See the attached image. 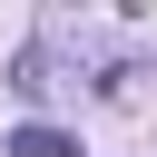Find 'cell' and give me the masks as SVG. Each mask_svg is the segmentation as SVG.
Here are the masks:
<instances>
[{
  "mask_svg": "<svg viewBox=\"0 0 157 157\" xmlns=\"http://www.w3.org/2000/svg\"><path fill=\"white\" fill-rule=\"evenodd\" d=\"M0 157H78V137H69V128H49V118H20V128L0 137Z\"/></svg>",
  "mask_w": 157,
  "mask_h": 157,
  "instance_id": "1",
  "label": "cell"
}]
</instances>
